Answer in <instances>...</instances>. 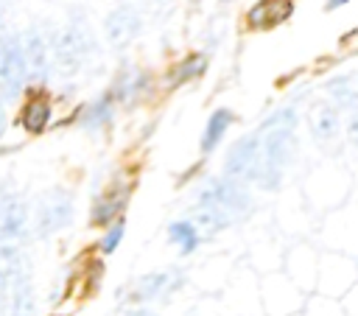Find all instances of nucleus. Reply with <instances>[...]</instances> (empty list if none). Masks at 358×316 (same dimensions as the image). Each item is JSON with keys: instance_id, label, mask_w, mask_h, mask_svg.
Listing matches in <instances>:
<instances>
[{"instance_id": "nucleus-1", "label": "nucleus", "mask_w": 358, "mask_h": 316, "mask_svg": "<svg viewBox=\"0 0 358 316\" xmlns=\"http://www.w3.org/2000/svg\"><path fill=\"white\" fill-rule=\"evenodd\" d=\"M196 201H199V210L221 213L229 224H232L235 218H241V215L252 207V201H249L246 190H243L238 182L227 179V176L207 179V185L199 190V199H196Z\"/></svg>"}, {"instance_id": "nucleus-2", "label": "nucleus", "mask_w": 358, "mask_h": 316, "mask_svg": "<svg viewBox=\"0 0 358 316\" xmlns=\"http://www.w3.org/2000/svg\"><path fill=\"white\" fill-rule=\"evenodd\" d=\"M294 151V129H271L263 140V159L257 168V182L266 190H274L282 179V168Z\"/></svg>"}, {"instance_id": "nucleus-3", "label": "nucleus", "mask_w": 358, "mask_h": 316, "mask_svg": "<svg viewBox=\"0 0 358 316\" xmlns=\"http://www.w3.org/2000/svg\"><path fill=\"white\" fill-rule=\"evenodd\" d=\"M92 48V39L84 28L78 25H67L64 31H59L50 42V59L56 64L59 73H76L84 62H87V53Z\"/></svg>"}, {"instance_id": "nucleus-4", "label": "nucleus", "mask_w": 358, "mask_h": 316, "mask_svg": "<svg viewBox=\"0 0 358 316\" xmlns=\"http://www.w3.org/2000/svg\"><path fill=\"white\" fill-rule=\"evenodd\" d=\"M25 76H28V64H25L22 42L17 36L0 39V95L14 98L22 89Z\"/></svg>"}, {"instance_id": "nucleus-5", "label": "nucleus", "mask_w": 358, "mask_h": 316, "mask_svg": "<svg viewBox=\"0 0 358 316\" xmlns=\"http://www.w3.org/2000/svg\"><path fill=\"white\" fill-rule=\"evenodd\" d=\"M70 221H73V199H70V193H64V190L56 187V190H50V193H45L39 199L36 215H34V229L39 235L59 232Z\"/></svg>"}, {"instance_id": "nucleus-6", "label": "nucleus", "mask_w": 358, "mask_h": 316, "mask_svg": "<svg viewBox=\"0 0 358 316\" xmlns=\"http://www.w3.org/2000/svg\"><path fill=\"white\" fill-rule=\"evenodd\" d=\"M260 168V140L257 134L241 137L227 154V179H257Z\"/></svg>"}, {"instance_id": "nucleus-7", "label": "nucleus", "mask_w": 358, "mask_h": 316, "mask_svg": "<svg viewBox=\"0 0 358 316\" xmlns=\"http://www.w3.org/2000/svg\"><path fill=\"white\" fill-rule=\"evenodd\" d=\"M25 224H28V207L20 196H6L0 201V238L3 240H11V238H20L25 232Z\"/></svg>"}, {"instance_id": "nucleus-8", "label": "nucleus", "mask_w": 358, "mask_h": 316, "mask_svg": "<svg viewBox=\"0 0 358 316\" xmlns=\"http://www.w3.org/2000/svg\"><path fill=\"white\" fill-rule=\"evenodd\" d=\"M126 199H129V190H126V187H115V190L103 193V196L92 204L90 221H92L95 227H112V224L120 218V213H123V207H126Z\"/></svg>"}, {"instance_id": "nucleus-9", "label": "nucleus", "mask_w": 358, "mask_h": 316, "mask_svg": "<svg viewBox=\"0 0 358 316\" xmlns=\"http://www.w3.org/2000/svg\"><path fill=\"white\" fill-rule=\"evenodd\" d=\"M140 31V17L131 8H115L106 17V36L112 45H126L137 36Z\"/></svg>"}, {"instance_id": "nucleus-10", "label": "nucleus", "mask_w": 358, "mask_h": 316, "mask_svg": "<svg viewBox=\"0 0 358 316\" xmlns=\"http://www.w3.org/2000/svg\"><path fill=\"white\" fill-rule=\"evenodd\" d=\"M176 285H182V280H179V282H171V277H168L165 271L145 274V277L137 280V285H131V291H129V302H151V299H157V296L173 291Z\"/></svg>"}, {"instance_id": "nucleus-11", "label": "nucleus", "mask_w": 358, "mask_h": 316, "mask_svg": "<svg viewBox=\"0 0 358 316\" xmlns=\"http://www.w3.org/2000/svg\"><path fill=\"white\" fill-rule=\"evenodd\" d=\"M294 14V3H255L246 11V22L252 28H268Z\"/></svg>"}, {"instance_id": "nucleus-12", "label": "nucleus", "mask_w": 358, "mask_h": 316, "mask_svg": "<svg viewBox=\"0 0 358 316\" xmlns=\"http://www.w3.org/2000/svg\"><path fill=\"white\" fill-rule=\"evenodd\" d=\"M50 115H53V109H50L48 98H31L20 112V126L31 134H42L50 123Z\"/></svg>"}, {"instance_id": "nucleus-13", "label": "nucleus", "mask_w": 358, "mask_h": 316, "mask_svg": "<svg viewBox=\"0 0 358 316\" xmlns=\"http://www.w3.org/2000/svg\"><path fill=\"white\" fill-rule=\"evenodd\" d=\"M22 42V53H25V64L31 67V73L36 76V78H42L45 76V70H48V45H45V39L36 34V31H28V36L25 39H20Z\"/></svg>"}, {"instance_id": "nucleus-14", "label": "nucleus", "mask_w": 358, "mask_h": 316, "mask_svg": "<svg viewBox=\"0 0 358 316\" xmlns=\"http://www.w3.org/2000/svg\"><path fill=\"white\" fill-rule=\"evenodd\" d=\"M229 123H232V112H229L227 106H221V109H215V112L210 115V120H207V126H204V131H201V154H210V151L224 140Z\"/></svg>"}, {"instance_id": "nucleus-15", "label": "nucleus", "mask_w": 358, "mask_h": 316, "mask_svg": "<svg viewBox=\"0 0 358 316\" xmlns=\"http://www.w3.org/2000/svg\"><path fill=\"white\" fill-rule=\"evenodd\" d=\"M204 70H207V56H204V53H190V56H185V59L168 73V87L193 81V78H199Z\"/></svg>"}, {"instance_id": "nucleus-16", "label": "nucleus", "mask_w": 358, "mask_h": 316, "mask_svg": "<svg viewBox=\"0 0 358 316\" xmlns=\"http://www.w3.org/2000/svg\"><path fill=\"white\" fill-rule=\"evenodd\" d=\"M112 106H115V98H112V92H103L101 98H95L87 109H84V117H81V123L87 126V129H98V126H106L109 120H112Z\"/></svg>"}, {"instance_id": "nucleus-17", "label": "nucleus", "mask_w": 358, "mask_h": 316, "mask_svg": "<svg viewBox=\"0 0 358 316\" xmlns=\"http://www.w3.org/2000/svg\"><path fill=\"white\" fill-rule=\"evenodd\" d=\"M168 240H171V243H176L182 254H190V252L199 246L201 235L196 232L193 221H173V224L168 227Z\"/></svg>"}, {"instance_id": "nucleus-18", "label": "nucleus", "mask_w": 358, "mask_h": 316, "mask_svg": "<svg viewBox=\"0 0 358 316\" xmlns=\"http://www.w3.org/2000/svg\"><path fill=\"white\" fill-rule=\"evenodd\" d=\"M145 84H148V76H143V73L134 70V73L120 76L117 84H115V89H109V92H112L115 101H134V98H140V92H143Z\"/></svg>"}, {"instance_id": "nucleus-19", "label": "nucleus", "mask_w": 358, "mask_h": 316, "mask_svg": "<svg viewBox=\"0 0 358 316\" xmlns=\"http://www.w3.org/2000/svg\"><path fill=\"white\" fill-rule=\"evenodd\" d=\"M310 129H313V134H316L319 140H330V137L338 131V109L330 106V103L319 106V109L313 112V123H310Z\"/></svg>"}, {"instance_id": "nucleus-20", "label": "nucleus", "mask_w": 358, "mask_h": 316, "mask_svg": "<svg viewBox=\"0 0 358 316\" xmlns=\"http://www.w3.org/2000/svg\"><path fill=\"white\" fill-rule=\"evenodd\" d=\"M294 126H296V109L294 106H282V109H277L263 123V131H271V129H294Z\"/></svg>"}, {"instance_id": "nucleus-21", "label": "nucleus", "mask_w": 358, "mask_h": 316, "mask_svg": "<svg viewBox=\"0 0 358 316\" xmlns=\"http://www.w3.org/2000/svg\"><path fill=\"white\" fill-rule=\"evenodd\" d=\"M123 232H126V221H123V218H117V221L106 229V235L101 238V243H98V246H101V252H103V254H112V252L117 249V243L123 240Z\"/></svg>"}, {"instance_id": "nucleus-22", "label": "nucleus", "mask_w": 358, "mask_h": 316, "mask_svg": "<svg viewBox=\"0 0 358 316\" xmlns=\"http://www.w3.org/2000/svg\"><path fill=\"white\" fill-rule=\"evenodd\" d=\"M347 134H350V143L358 145V109L352 112V117H350V123H347Z\"/></svg>"}, {"instance_id": "nucleus-23", "label": "nucleus", "mask_w": 358, "mask_h": 316, "mask_svg": "<svg viewBox=\"0 0 358 316\" xmlns=\"http://www.w3.org/2000/svg\"><path fill=\"white\" fill-rule=\"evenodd\" d=\"M126 316H157L154 310H148V308H131Z\"/></svg>"}, {"instance_id": "nucleus-24", "label": "nucleus", "mask_w": 358, "mask_h": 316, "mask_svg": "<svg viewBox=\"0 0 358 316\" xmlns=\"http://www.w3.org/2000/svg\"><path fill=\"white\" fill-rule=\"evenodd\" d=\"M6 123H8V117H6V109H3V103H0V137H3V131H6Z\"/></svg>"}, {"instance_id": "nucleus-25", "label": "nucleus", "mask_w": 358, "mask_h": 316, "mask_svg": "<svg viewBox=\"0 0 358 316\" xmlns=\"http://www.w3.org/2000/svg\"><path fill=\"white\" fill-rule=\"evenodd\" d=\"M53 316H67V313H53Z\"/></svg>"}]
</instances>
